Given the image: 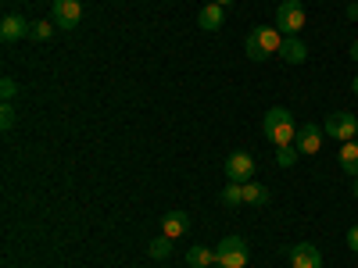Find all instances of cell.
<instances>
[{"mask_svg":"<svg viewBox=\"0 0 358 268\" xmlns=\"http://www.w3.org/2000/svg\"><path fill=\"white\" fill-rule=\"evenodd\" d=\"M262 129L276 147H294V140H297V122H294L290 107H268L262 118Z\"/></svg>","mask_w":358,"mask_h":268,"instance_id":"obj_1","label":"cell"},{"mask_svg":"<svg viewBox=\"0 0 358 268\" xmlns=\"http://www.w3.org/2000/svg\"><path fill=\"white\" fill-rule=\"evenodd\" d=\"M248 57L251 61H268L273 54H280V47H283V33L276 25H255L251 33H248Z\"/></svg>","mask_w":358,"mask_h":268,"instance_id":"obj_2","label":"cell"},{"mask_svg":"<svg viewBox=\"0 0 358 268\" xmlns=\"http://www.w3.org/2000/svg\"><path fill=\"white\" fill-rule=\"evenodd\" d=\"M308 25V15H305V4L301 0H280L276 8V29L283 36H301V29Z\"/></svg>","mask_w":358,"mask_h":268,"instance_id":"obj_3","label":"cell"},{"mask_svg":"<svg viewBox=\"0 0 358 268\" xmlns=\"http://www.w3.org/2000/svg\"><path fill=\"white\" fill-rule=\"evenodd\" d=\"M248 258H251V251H248V244L241 240V236H226V240L215 247V265L219 268H248Z\"/></svg>","mask_w":358,"mask_h":268,"instance_id":"obj_4","label":"cell"},{"mask_svg":"<svg viewBox=\"0 0 358 268\" xmlns=\"http://www.w3.org/2000/svg\"><path fill=\"white\" fill-rule=\"evenodd\" d=\"M322 133L341 140V143L358 140V118L351 111H330V114H326V122H322Z\"/></svg>","mask_w":358,"mask_h":268,"instance_id":"obj_5","label":"cell"},{"mask_svg":"<svg viewBox=\"0 0 358 268\" xmlns=\"http://www.w3.org/2000/svg\"><path fill=\"white\" fill-rule=\"evenodd\" d=\"M222 172H226L229 183H251V179H255V158H251L248 151H233V154L226 158Z\"/></svg>","mask_w":358,"mask_h":268,"instance_id":"obj_6","label":"cell"},{"mask_svg":"<svg viewBox=\"0 0 358 268\" xmlns=\"http://www.w3.org/2000/svg\"><path fill=\"white\" fill-rule=\"evenodd\" d=\"M50 18L57 29H76L83 22V4L79 0H54L50 4Z\"/></svg>","mask_w":358,"mask_h":268,"instance_id":"obj_7","label":"cell"},{"mask_svg":"<svg viewBox=\"0 0 358 268\" xmlns=\"http://www.w3.org/2000/svg\"><path fill=\"white\" fill-rule=\"evenodd\" d=\"M322 126H301V129H297V140H294V147H297V154H301V158H315L319 154V147H322Z\"/></svg>","mask_w":358,"mask_h":268,"instance_id":"obj_8","label":"cell"},{"mask_svg":"<svg viewBox=\"0 0 358 268\" xmlns=\"http://www.w3.org/2000/svg\"><path fill=\"white\" fill-rule=\"evenodd\" d=\"M25 36H33V22L22 18V15H4V22H0V40H4V43H18Z\"/></svg>","mask_w":358,"mask_h":268,"instance_id":"obj_9","label":"cell"},{"mask_svg":"<svg viewBox=\"0 0 358 268\" xmlns=\"http://www.w3.org/2000/svg\"><path fill=\"white\" fill-rule=\"evenodd\" d=\"M287 258H290V268H322V254L315 244H294L287 247Z\"/></svg>","mask_w":358,"mask_h":268,"instance_id":"obj_10","label":"cell"},{"mask_svg":"<svg viewBox=\"0 0 358 268\" xmlns=\"http://www.w3.org/2000/svg\"><path fill=\"white\" fill-rule=\"evenodd\" d=\"M280 57L287 65H305L308 61V47L301 36H283V47H280Z\"/></svg>","mask_w":358,"mask_h":268,"instance_id":"obj_11","label":"cell"},{"mask_svg":"<svg viewBox=\"0 0 358 268\" xmlns=\"http://www.w3.org/2000/svg\"><path fill=\"white\" fill-rule=\"evenodd\" d=\"M222 22H226V8H219V4H208V8L197 11V25L204 29V33H219Z\"/></svg>","mask_w":358,"mask_h":268,"instance_id":"obj_12","label":"cell"},{"mask_svg":"<svg viewBox=\"0 0 358 268\" xmlns=\"http://www.w3.org/2000/svg\"><path fill=\"white\" fill-rule=\"evenodd\" d=\"M190 229V215L187 211H169L165 218H162V232L169 236V240H179Z\"/></svg>","mask_w":358,"mask_h":268,"instance_id":"obj_13","label":"cell"},{"mask_svg":"<svg viewBox=\"0 0 358 268\" xmlns=\"http://www.w3.org/2000/svg\"><path fill=\"white\" fill-rule=\"evenodd\" d=\"M337 161H341V168H344L351 179H358V140H348V143H341Z\"/></svg>","mask_w":358,"mask_h":268,"instance_id":"obj_14","label":"cell"},{"mask_svg":"<svg viewBox=\"0 0 358 268\" xmlns=\"http://www.w3.org/2000/svg\"><path fill=\"white\" fill-rule=\"evenodd\" d=\"M187 265H190V268H212V265H215V251L197 244V247L187 251Z\"/></svg>","mask_w":358,"mask_h":268,"instance_id":"obj_15","label":"cell"},{"mask_svg":"<svg viewBox=\"0 0 358 268\" xmlns=\"http://www.w3.org/2000/svg\"><path fill=\"white\" fill-rule=\"evenodd\" d=\"M244 204H251V207H265V204H268V190L251 179V183H244Z\"/></svg>","mask_w":358,"mask_h":268,"instance_id":"obj_16","label":"cell"},{"mask_svg":"<svg viewBox=\"0 0 358 268\" xmlns=\"http://www.w3.org/2000/svg\"><path fill=\"white\" fill-rule=\"evenodd\" d=\"M222 207H241L244 204V183H229L226 179V186H222Z\"/></svg>","mask_w":358,"mask_h":268,"instance_id":"obj_17","label":"cell"},{"mask_svg":"<svg viewBox=\"0 0 358 268\" xmlns=\"http://www.w3.org/2000/svg\"><path fill=\"white\" fill-rule=\"evenodd\" d=\"M147 254H151L155 261H169V254H172V240L162 232L158 240H151V247H147Z\"/></svg>","mask_w":358,"mask_h":268,"instance_id":"obj_18","label":"cell"},{"mask_svg":"<svg viewBox=\"0 0 358 268\" xmlns=\"http://www.w3.org/2000/svg\"><path fill=\"white\" fill-rule=\"evenodd\" d=\"M297 158H301V154H297V147H276V165L280 168H294Z\"/></svg>","mask_w":358,"mask_h":268,"instance_id":"obj_19","label":"cell"},{"mask_svg":"<svg viewBox=\"0 0 358 268\" xmlns=\"http://www.w3.org/2000/svg\"><path fill=\"white\" fill-rule=\"evenodd\" d=\"M0 129H4V133L15 129V107H11V100L0 104Z\"/></svg>","mask_w":358,"mask_h":268,"instance_id":"obj_20","label":"cell"},{"mask_svg":"<svg viewBox=\"0 0 358 268\" xmlns=\"http://www.w3.org/2000/svg\"><path fill=\"white\" fill-rule=\"evenodd\" d=\"M54 18H47V22H33V40H50L54 36Z\"/></svg>","mask_w":358,"mask_h":268,"instance_id":"obj_21","label":"cell"},{"mask_svg":"<svg viewBox=\"0 0 358 268\" xmlns=\"http://www.w3.org/2000/svg\"><path fill=\"white\" fill-rule=\"evenodd\" d=\"M18 94V82L11 79V75H4V79H0V97H4V100H11Z\"/></svg>","mask_w":358,"mask_h":268,"instance_id":"obj_22","label":"cell"},{"mask_svg":"<svg viewBox=\"0 0 358 268\" xmlns=\"http://www.w3.org/2000/svg\"><path fill=\"white\" fill-rule=\"evenodd\" d=\"M348 247L358 254V225H351V229H348Z\"/></svg>","mask_w":358,"mask_h":268,"instance_id":"obj_23","label":"cell"},{"mask_svg":"<svg viewBox=\"0 0 358 268\" xmlns=\"http://www.w3.org/2000/svg\"><path fill=\"white\" fill-rule=\"evenodd\" d=\"M348 18H351V22H358V0H355V4H348Z\"/></svg>","mask_w":358,"mask_h":268,"instance_id":"obj_24","label":"cell"},{"mask_svg":"<svg viewBox=\"0 0 358 268\" xmlns=\"http://www.w3.org/2000/svg\"><path fill=\"white\" fill-rule=\"evenodd\" d=\"M348 54H351V61H358V40L351 43V50H348Z\"/></svg>","mask_w":358,"mask_h":268,"instance_id":"obj_25","label":"cell"},{"mask_svg":"<svg viewBox=\"0 0 358 268\" xmlns=\"http://www.w3.org/2000/svg\"><path fill=\"white\" fill-rule=\"evenodd\" d=\"M351 94H355V97H358V75H355V79H351Z\"/></svg>","mask_w":358,"mask_h":268,"instance_id":"obj_26","label":"cell"},{"mask_svg":"<svg viewBox=\"0 0 358 268\" xmlns=\"http://www.w3.org/2000/svg\"><path fill=\"white\" fill-rule=\"evenodd\" d=\"M212 4H219V8H229V4H233V0H212Z\"/></svg>","mask_w":358,"mask_h":268,"instance_id":"obj_27","label":"cell"},{"mask_svg":"<svg viewBox=\"0 0 358 268\" xmlns=\"http://www.w3.org/2000/svg\"><path fill=\"white\" fill-rule=\"evenodd\" d=\"M355 200H358V179H355Z\"/></svg>","mask_w":358,"mask_h":268,"instance_id":"obj_28","label":"cell"},{"mask_svg":"<svg viewBox=\"0 0 358 268\" xmlns=\"http://www.w3.org/2000/svg\"><path fill=\"white\" fill-rule=\"evenodd\" d=\"M212 268H219V265H212Z\"/></svg>","mask_w":358,"mask_h":268,"instance_id":"obj_29","label":"cell"}]
</instances>
